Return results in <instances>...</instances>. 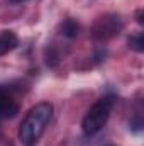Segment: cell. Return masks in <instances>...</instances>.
<instances>
[{
  "label": "cell",
  "instance_id": "obj_5",
  "mask_svg": "<svg viewBox=\"0 0 144 146\" xmlns=\"http://www.w3.org/2000/svg\"><path fill=\"white\" fill-rule=\"evenodd\" d=\"M19 46V37L12 31H2L0 33V56L10 53Z\"/></svg>",
  "mask_w": 144,
  "mask_h": 146
},
{
  "label": "cell",
  "instance_id": "obj_3",
  "mask_svg": "<svg viewBox=\"0 0 144 146\" xmlns=\"http://www.w3.org/2000/svg\"><path fill=\"white\" fill-rule=\"evenodd\" d=\"M122 17L117 14H105L102 17H98L92 27V36L97 41H107L117 36L122 31Z\"/></svg>",
  "mask_w": 144,
  "mask_h": 146
},
{
  "label": "cell",
  "instance_id": "obj_1",
  "mask_svg": "<svg viewBox=\"0 0 144 146\" xmlns=\"http://www.w3.org/2000/svg\"><path fill=\"white\" fill-rule=\"evenodd\" d=\"M53 117V106L49 102L36 104L32 109L26 114L19 126V139L26 146L34 145L37 139L42 136L44 129L51 122Z\"/></svg>",
  "mask_w": 144,
  "mask_h": 146
},
{
  "label": "cell",
  "instance_id": "obj_10",
  "mask_svg": "<svg viewBox=\"0 0 144 146\" xmlns=\"http://www.w3.org/2000/svg\"><path fill=\"white\" fill-rule=\"evenodd\" d=\"M12 3H20V2H26V0H10Z\"/></svg>",
  "mask_w": 144,
  "mask_h": 146
},
{
  "label": "cell",
  "instance_id": "obj_2",
  "mask_svg": "<svg viewBox=\"0 0 144 146\" xmlns=\"http://www.w3.org/2000/svg\"><path fill=\"white\" fill-rule=\"evenodd\" d=\"M114 104H115L114 95H104L88 109V112L85 114V117L81 121V129L87 136L97 134L107 124L110 112L114 109Z\"/></svg>",
  "mask_w": 144,
  "mask_h": 146
},
{
  "label": "cell",
  "instance_id": "obj_4",
  "mask_svg": "<svg viewBox=\"0 0 144 146\" xmlns=\"http://www.w3.org/2000/svg\"><path fill=\"white\" fill-rule=\"evenodd\" d=\"M17 114H19V104L15 102L12 92L5 85H0V121L14 119Z\"/></svg>",
  "mask_w": 144,
  "mask_h": 146
},
{
  "label": "cell",
  "instance_id": "obj_6",
  "mask_svg": "<svg viewBox=\"0 0 144 146\" xmlns=\"http://www.w3.org/2000/svg\"><path fill=\"white\" fill-rule=\"evenodd\" d=\"M59 31H61V34H63L65 37L73 39V37L78 36V33H80V26H78L76 21H73V19H66V21L59 26Z\"/></svg>",
  "mask_w": 144,
  "mask_h": 146
},
{
  "label": "cell",
  "instance_id": "obj_7",
  "mask_svg": "<svg viewBox=\"0 0 144 146\" xmlns=\"http://www.w3.org/2000/svg\"><path fill=\"white\" fill-rule=\"evenodd\" d=\"M129 48L134 49L136 53H143L144 51V34L143 33L132 34V36L129 37Z\"/></svg>",
  "mask_w": 144,
  "mask_h": 146
},
{
  "label": "cell",
  "instance_id": "obj_9",
  "mask_svg": "<svg viewBox=\"0 0 144 146\" xmlns=\"http://www.w3.org/2000/svg\"><path fill=\"white\" fill-rule=\"evenodd\" d=\"M137 22H139V24H144V21H143V10H137Z\"/></svg>",
  "mask_w": 144,
  "mask_h": 146
},
{
  "label": "cell",
  "instance_id": "obj_8",
  "mask_svg": "<svg viewBox=\"0 0 144 146\" xmlns=\"http://www.w3.org/2000/svg\"><path fill=\"white\" fill-rule=\"evenodd\" d=\"M129 126H131V129L136 131V133L141 131V129H143V119H141V115H137L136 119H132V121L129 122Z\"/></svg>",
  "mask_w": 144,
  "mask_h": 146
}]
</instances>
